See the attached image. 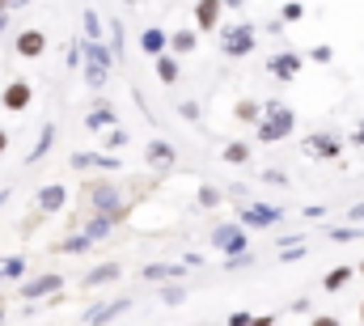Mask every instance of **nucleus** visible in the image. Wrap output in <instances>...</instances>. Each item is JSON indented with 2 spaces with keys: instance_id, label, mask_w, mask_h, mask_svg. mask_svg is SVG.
I'll return each mask as SVG.
<instances>
[{
  "instance_id": "nucleus-1",
  "label": "nucleus",
  "mask_w": 364,
  "mask_h": 326,
  "mask_svg": "<svg viewBox=\"0 0 364 326\" xmlns=\"http://www.w3.org/2000/svg\"><path fill=\"white\" fill-rule=\"evenodd\" d=\"M296 132V110L279 98H267L263 102V119L255 123V140L259 144H284L288 136Z\"/></svg>"
},
{
  "instance_id": "nucleus-2",
  "label": "nucleus",
  "mask_w": 364,
  "mask_h": 326,
  "mask_svg": "<svg viewBox=\"0 0 364 326\" xmlns=\"http://www.w3.org/2000/svg\"><path fill=\"white\" fill-rule=\"evenodd\" d=\"M85 199H90V212L114 216L119 225H123V221L136 212V204H140V199H123V186H119V182H106V178H97V182L85 186Z\"/></svg>"
},
{
  "instance_id": "nucleus-3",
  "label": "nucleus",
  "mask_w": 364,
  "mask_h": 326,
  "mask_svg": "<svg viewBox=\"0 0 364 326\" xmlns=\"http://www.w3.org/2000/svg\"><path fill=\"white\" fill-rule=\"evenodd\" d=\"M216 43H220V56H225V60H246V56H255V47H259V26H250V21L220 26V30H216Z\"/></svg>"
},
{
  "instance_id": "nucleus-4",
  "label": "nucleus",
  "mask_w": 364,
  "mask_h": 326,
  "mask_svg": "<svg viewBox=\"0 0 364 326\" xmlns=\"http://www.w3.org/2000/svg\"><path fill=\"white\" fill-rule=\"evenodd\" d=\"M237 225H246L250 233L255 229H275L279 221H284V208L279 204H267V199H246V204H237V216H233Z\"/></svg>"
},
{
  "instance_id": "nucleus-5",
  "label": "nucleus",
  "mask_w": 364,
  "mask_h": 326,
  "mask_svg": "<svg viewBox=\"0 0 364 326\" xmlns=\"http://www.w3.org/2000/svg\"><path fill=\"white\" fill-rule=\"evenodd\" d=\"M301 153L309 162H339L343 157V136L339 132H314L301 140Z\"/></svg>"
},
{
  "instance_id": "nucleus-6",
  "label": "nucleus",
  "mask_w": 364,
  "mask_h": 326,
  "mask_svg": "<svg viewBox=\"0 0 364 326\" xmlns=\"http://www.w3.org/2000/svg\"><path fill=\"white\" fill-rule=\"evenodd\" d=\"M208 242H212V250H220V254H246L250 250V229L237 225V221H229V225H216L208 233Z\"/></svg>"
},
{
  "instance_id": "nucleus-7",
  "label": "nucleus",
  "mask_w": 364,
  "mask_h": 326,
  "mask_svg": "<svg viewBox=\"0 0 364 326\" xmlns=\"http://www.w3.org/2000/svg\"><path fill=\"white\" fill-rule=\"evenodd\" d=\"M64 293V275L60 271H43V275H26L21 280V301H51Z\"/></svg>"
},
{
  "instance_id": "nucleus-8",
  "label": "nucleus",
  "mask_w": 364,
  "mask_h": 326,
  "mask_svg": "<svg viewBox=\"0 0 364 326\" xmlns=\"http://www.w3.org/2000/svg\"><path fill=\"white\" fill-rule=\"evenodd\" d=\"M301 68H305V56L301 51H275V56H267V77L279 85H292L301 77Z\"/></svg>"
},
{
  "instance_id": "nucleus-9",
  "label": "nucleus",
  "mask_w": 364,
  "mask_h": 326,
  "mask_svg": "<svg viewBox=\"0 0 364 326\" xmlns=\"http://www.w3.org/2000/svg\"><path fill=\"white\" fill-rule=\"evenodd\" d=\"M0 106H4L9 115H26V110L34 106V85L26 81V77H13V81L0 89Z\"/></svg>"
},
{
  "instance_id": "nucleus-10",
  "label": "nucleus",
  "mask_w": 364,
  "mask_h": 326,
  "mask_svg": "<svg viewBox=\"0 0 364 326\" xmlns=\"http://www.w3.org/2000/svg\"><path fill=\"white\" fill-rule=\"evenodd\" d=\"M73 169H81V174H114V169H123V162H119V153H106V149H97V153H85V149H77L73 157Z\"/></svg>"
},
{
  "instance_id": "nucleus-11",
  "label": "nucleus",
  "mask_w": 364,
  "mask_h": 326,
  "mask_svg": "<svg viewBox=\"0 0 364 326\" xmlns=\"http://www.w3.org/2000/svg\"><path fill=\"white\" fill-rule=\"evenodd\" d=\"M144 165L157 169V174H170V169L178 165V149H174L166 136H153V140L144 144Z\"/></svg>"
},
{
  "instance_id": "nucleus-12",
  "label": "nucleus",
  "mask_w": 364,
  "mask_h": 326,
  "mask_svg": "<svg viewBox=\"0 0 364 326\" xmlns=\"http://www.w3.org/2000/svg\"><path fill=\"white\" fill-rule=\"evenodd\" d=\"M34 208H38V216H60V212L68 208V186H64V182H47V186H38Z\"/></svg>"
},
{
  "instance_id": "nucleus-13",
  "label": "nucleus",
  "mask_w": 364,
  "mask_h": 326,
  "mask_svg": "<svg viewBox=\"0 0 364 326\" xmlns=\"http://www.w3.org/2000/svg\"><path fill=\"white\" fill-rule=\"evenodd\" d=\"M13 51H17V60H43L47 56V30H17Z\"/></svg>"
},
{
  "instance_id": "nucleus-14",
  "label": "nucleus",
  "mask_w": 364,
  "mask_h": 326,
  "mask_svg": "<svg viewBox=\"0 0 364 326\" xmlns=\"http://www.w3.org/2000/svg\"><path fill=\"white\" fill-rule=\"evenodd\" d=\"M225 21V0H195V30L199 34H216Z\"/></svg>"
},
{
  "instance_id": "nucleus-15",
  "label": "nucleus",
  "mask_w": 364,
  "mask_h": 326,
  "mask_svg": "<svg viewBox=\"0 0 364 326\" xmlns=\"http://www.w3.org/2000/svg\"><path fill=\"white\" fill-rule=\"evenodd\" d=\"M186 263H149V267H140V280H149V284H178L186 280Z\"/></svg>"
},
{
  "instance_id": "nucleus-16",
  "label": "nucleus",
  "mask_w": 364,
  "mask_h": 326,
  "mask_svg": "<svg viewBox=\"0 0 364 326\" xmlns=\"http://www.w3.org/2000/svg\"><path fill=\"white\" fill-rule=\"evenodd\" d=\"M132 305H136L132 297H114V301H106V305H93L90 314H85V322H90V326H110L114 318H123Z\"/></svg>"
},
{
  "instance_id": "nucleus-17",
  "label": "nucleus",
  "mask_w": 364,
  "mask_h": 326,
  "mask_svg": "<svg viewBox=\"0 0 364 326\" xmlns=\"http://www.w3.org/2000/svg\"><path fill=\"white\" fill-rule=\"evenodd\" d=\"M110 127H119V110L110 106V102H97V106H90L85 110V132H110Z\"/></svg>"
},
{
  "instance_id": "nucleus-18",
  "label": "nucleus",
  "mask_w": 364,
  "mask_h": 326,
  "mask_svg": "<svg viewBox=\"0 0 364 326\" xmlns=\"http://www.w3.org/2000/svg\"><path fill=\"white\" fill-rule=\"evenodd\" d=\"M166 51H170V30H161V26L140 30V56L157 60V56H166Z\"/></svg>"
},
{
  "instance_id": "nucleus-19",
  "label": "nucleus",
  "mask_w": 364,
  "mask_h": 326,
  "mask_svg": "<svg viewBox=\"0 0 364 326\" xmlns=\"http://www.w3.org/2000/svg\"><path fill=\"white\" fill-rule=\"evenodd\" d=\"M51 149H55V123H43V127H38V140H34V144H30V153H26V165L34 169V165L43 162Z\"/></svg>"
},
{
  "instance_id": "nucleus-20",
  "label": "nucleus",
  "mask_w": 364,
  "mask_h": 326,
  "mask_svg": "<svg viewBox=\"0 0 364 326\" xmlns=\"http://www.w3.org/2000/svg\"><path fill=\"white\" fill-rule=\"evenodd\" d=\"M153 77H157L161 85H178L182 81V60L178 56H170V51L157 56V60H153Z\"/></svg>"
},
{
  "instance_id": "nucleus-21",
  "label": "nucleus",
  "mask_w": 364,
  "mask_h": 326,
  "mask_svg": "<svg viewBox=\"0 0 364 326\" xmlns=\"http://www.w3.org/2000/svg\"><path fill=\"white\" fill-rule=\"evenodd\" d=\"M195 47H199V30L195 26L191 30H170V56L186 60V56H195Z\"/></svg>"
},
{
  "instance_id": "nucleus-22",
  "label": "nucleus",
  "mask_w": 364,
  "mask_h": 326,
  "mask_svg": "<svg viewBox=\"0 0 364 326\" xmlns=\"http://www.w3.org/2000/svg\"><path fill=\"white\" fill-rule=\"evenodd\" d=\"M114 280H123V263H102V267H93L85 271V288H102V284H114Z\"/></svg>"
},
{
  "instance_id": "nucleus-23",
  "label": "nucleus",
  "mask_w": 364,
  "mask_h": 326,
  "mask_svg": "<svg viewBox=\"0 0 364 326\" xmlns=\"http://www.w3.org/2000/svg\"><path fill=\"white\" fill-rule=\"evenodd\" d=\"M93 238H85V233H68V238H55L51 242V254H90L93 250Z\"/></svg>"
},
{
  "instance_id": "nucleus-24",
  "label": "nucleus",
  "mask_w": 364,
  "mask_h": 326,
  "mask_svg": "<svg viewBox=\"0 0 364 326\" xmlns=\"http://www.w3.org/2000/svg\"><path fill=\"white\" fill-rule=\"evenodd\" d=\"M225 199H229V195H225L220 186H212V182H199V186H195V208H203V212H216Z\"/></svg>"
},
{
  "instance_id": "nucleus-25",
  "label": "nucleus",
  "mask_w": 364,
  "mask_h": 326,
  "mask_svg": "<svg viewBox=\"0 0 364 326\" xmlns=\"http://www.w3.org/2000/svg\"><path fill=\"white\" fill-rule=\"evenodd\" d=\"M233 119H237L242 127H255V123L263 119V102H259V98H242V102L233 106Z\"/></svg>"
},
{
  "instance_id": "nucleus-26",
  "label": "nucleus",
  "mask_w": 364,
  "mask_h": 326,
  "mask_svg": "<svg viewBox=\"0 0 364 326\" xmlns=\"http://www.w3.org/2000/svg\"><path fill=\"white\" fill-rule=\"evenodd\" d=\"M352 275H356V267H352V263H343V267H331V271L322 275V288H326V293H343V288L352 284Z\"/></svg>"
},
{
  "instance_id": "nucleus-27",
  "label": "nucleus",
  "mask_w": 364,
  "mask_h": 326,
  "mask_svg": "<svg viewBox=\"0 0 364 326\" xmlns=\"http://www.w3.org/2000/svg\"><path fill=\"white\" fill-rule=\"evenodd\" d=\"M220 157H225V165H250L255 162V149H250V140H229L220 149Z\"/></svg>"
},
{
  "instance_id": "nucleus-28",
  "label": "nucleus",
  "mask_w": 364,
  "mask_h": 326,
  "mask_svg": "<svg viewBox=\"0 0 364 326\" xmlns=\"http://www.w3.org/2000/svg\"><path fill=\"white\" fill-rule=\"evenodd\" d=\"M81 38H85V43H102V38H106V21L97 17V9H85V13H81Z\"/></svg>"
},
{
  "instance_id": "nucleus-29",
  "label": "nucleus",
  "mask_w": 364,
  "mask_h": 326,
  "mask_svg": "<svg viewBox=\"0 0 364 326\" xmlns=\"http://www.w3.org/2000/svg\"><path fill=\"white\" fill-rule=\"evenodd\" d=\"M114 225H119L114 216H97V212H90V221H85V229H81V233H85V238H93V242H106Z\"/></svg>"
},
{
  "instance_id": "nucleus-30",
  "label": "nucleus",
  "mask_w": 364,
  "mask_h": 326,
  "mask_svg": "<svg viewBox=\"0 0 364 326\" xmlns=\"http://www.w3.org/2000/svg\"><path fill=\"white\" fill-rule=\"evenodd\" d=\"M0 271H4V280H26L30 275V258L26 254H9V258H0Z\"/></svg>"
},
{
  "instance_id": "nucleus-31",
  "label": "nucleus",
  "mask_w": 364,
  "mask_h": 326,
  "mask_svg": "<svg viewBox=\"0 0 364 326\" xmlns=\"http://www.w3.org/2000/svg\"><path fill=\"white\" fill-rule=\"evenodd\" d=\"M127 140H132V132L119 123V127H110V132H102V149L106 153H119V149H127Z\"/></svg>"
},
{
  "instance_id": "nucleus-32",
  "label": "nucleus",
  "mask_w": 364,
  "mask_h": 326,
  "mask_svg": "<svg viewBox=\"0 0 364 326\" xmlns=\"http://www.w3.org/2000/svg\"><path fill=\"white\" fill-rule=\"evenodd\" d=\"M326 238H331V242H360L364 225H331V229H326Z\"/></svg>"
},
{
  "instance_id": "nucleus-33",
  "label": "nucleus",
  "mask_w": 364,
  "mask_h": 326,
  "mask_svg": "<svg viewBox=\"0 0 364 326\" xmlns=\"http://www.w3.org/2000/svg\"><path fill=\"white\" fill-rule=\"evenodd\" d=\"M64 68H85V38H73L68 43V51H64Z\"/></svg>"
},
{
  "instance_id": "nucleus-34",
  "label": "nucleus",
  "mask_w": 364,
  "mask_h": 326,
  "mask_svg": "<svg viewBox=\"0 0 364 326\" xmlns=\"http://www.w3.org/2000/svg\"><path fill=\"white\" fill-rule=\"evenodd\" d=\"M157 301H161V305H182V301H186V284H161V297H157Z\"/></svg>"
},
{
  "instance_id": "nucleus-35",
  "label": "nucleus",
  "mask_w": 364,
  "mask_h": 326,
  "mask_svg": "<svg viewBox=\"0 0 364 326\" xmlns=\"http://www.w3.org/2000/svg\"><path fill=\"white\" fill-rule=\"evenodd\" d=\"M301 17H305V4H301V0H284V4H279V21H284V26H292V21H301Z\"/></svg>"
},
{
  "instance_id": "nucleus-36",
  "label": "nucleus",
  "mask_w": 364,
  "mask_h": 326,
  "mask_svg": "<svg viewBox=\"0 0 364 326\" xmlns=\"http://www.w3.org/2000/svg\"><path fill=\"white\" fill-rule=\"evenodd\" d=\"M246 267H255V250H246V254H225V271H246Z\"/></svg>"
},
{
  "instance_id": "nucleus-37",
  "label": "nucleus",
  "mask_w": 364,
  "mask_h": 326,
  "mask_svg": "<svg viewBox=\"0 0 364 326\" xmlns=\"http://www.w3.org/2000/svg\"><path fill=\"white\" fill-rule=\"evenodd\" d=\"M305 60H309V64H331V60H335V47H331V43H318V47H309Z\"/></svg>"
},
{
  "instance_id": "nucleus-38",
  "label": "nucleus",
  "mask_w": 364,
  "mask_h": 326,
  "mask_svg": "<svg viewBox=\"0 0 364 326\" xmlns=\"http://www.w3.org/2000/svg\"><path fill=\"white\" fill-rule=\"evenodd\" d=\"M259 178H263V182H267V186H292V178H288V174H284V169H263V174H259Z\"/></svg>"
},
{
  "instance_id": "nucleus-39",
  "label": "nucleus",
  "mask_w": 364,
  "mask_h": 326,
  "mask_svg": "<svg viewBox=\"0 0 364 326\" xmlns=\"http://www.w3.org/2000/svg\"><path fill=\"white\" fill-rule=\"evenodd\" d=\"M178 115L186 123H199V119H203V115H199V102H178Z\"/></svg>"
},
{
  "instance_id": "nucleus-40",
  "label": "nucleus",
  "mask_w": 364,
  "mask_h": 326,
  "mask_svg": "<svg viewBox=\"0 0 364 326\" xmlns=\"http://www.w3.org/2000/svg\"><path fill=\"white\" fill-rule=\"evenodd\" d=\"M296 258H305V242L301 246H284V250H279V263H296Z\"/></svg>"
},
{
  "instance_id": "nucleus-41",
  "label": "nucleus",
  "mask_w": 364,
  "mask_h": 326,
  "mask_svg": "<svg viewBox=\"0 0 364 326\" xmlns=\"http://www.w3.org/2000/svg\"><path fill=\"white\" fill-rule=\"evenodd\" d=\"M255 322V314H246V310H233L229 314V326H250Z\"/></svg>"
},
{
  "instance_id": "nucleus-42",
  "label": "nucleus",
  "mask_w": 364,
  "mask_h": 326,
  "mask_svg": "<svg viewBox=\"0 0 364 326\" xmlns=\"http://www.w3.org/2000/svg\"><path fill=\"white\" fill-rule=\"evenodd\" d=\"M348 225H364V199H360V204H352V208H348Z\"/></svg>"
},
{
  "instance_id": "nucleus-43",
  "label": "nucleus",
  "mask_w": 364,
  "mask_h": 326,
  "mask_svg": "<svg viewBox=\"0 0 364 326\" xmlns=\"http://www.w3.org/2000/svg\"><path fill=\"white\" fill-rule=\"evenodd\" d=\"M309 326H343V322H339L335 314H314V318H309Z\"/></svg>"
},
{
  "instance_id": "nucleus-44",
  "label": "nucleus",
  "mask_w": 364,
  "mask_h": 326,
  "mask_svg": "<svg viewBox=\"0 0 364 326\" xmlns=\"http://www.w3.org/2000/svg\"><path fill=\"white\" fill-rule=\"evenodd\" d=\"M322 216H326V208H322V204H309V208H305V221H322Z\"/></svg>"
},
{
  "instance_id": "nucleus-45",
  "label": "nucleus",
  "mask_w": 364,
  "mask_h": 326,
  "mask_svg": "<svg viewBox=\"0 0 364 326\" xmlns=\"http://www.w3.org/2000/svg\"><path fill=\"white\" fill-rule=\"evenodd\" d=\"M352 149H364V119L356 123V132H352Z\"/></svg>"
},
{
  "instance_id": "nucleus-46",
  "label": "nucleus",
  "mask_w": 364,
  "mask_h": 326,
  "mask_svg": "<svg viewBox=\"0 0 364 326\" xmlns=\"http://www.w3.org/2000/svg\"><path fill=\"white\" fill-rule=\"evenodd\" d=\"M250 326H275V314H255V322Z\"/></svg>"
},
{
  "instance_id": "nucleus-47",
  "label": "nucleus",
  "mask_w": 364,
  "mask_h": 326,
  "mask_svg": "<svg viewBox=\"0 0 364 326\" xmlns=\"http://www.w3.org/2000/svg\"><path fill=\"white\" fill-rule=\"evenodd\" d=\"M284 246H301V238H296V233H279V250H284Z\"/></svg>"
},
{
  "instance_id": "nucleus-48",
  "label": "nucleus",
  "mask_w": 364,
  "mask_h": 326,
  "mask_svg": "<svg viewBox=\"0 0 364 326\" xmlns=\"http://www.w3.org/2000/svg\"><path fill=\"white\" fill-rule=\"evenodd\" d=\"M9 199H13V186H0V212L9 208Z\"/></svg>"
},
{
  "instance_id": "nucleus-49",
  "label": "nucleus",
  "mask_w": 364,
  "mask_h": 326,
  "mask_svg": "<svg viewBox=\"0 0 364 326\" xmlns=\"http://www.w3.org/2000/svg\"><path fill=\"white\" fill-rule=\"evenodd\" d=\"M9 144H13V136H9V132H4V127H0V157H4V153H9Z\"/></svg>"
},
{
  "instance_id": "nucleus-50",
  "label": "nucleus",
  "mask_w": 364,
  "mask_h": 326,
  "mask_svg": "<svg viewBox=\"0 0 364 326\" xmlns=\"http://www.w3.org/2000/svg\"><path fill=\"white\" fill-rule=\"evenodd\" d=\"M9 17H13V13H9V9H0V34L9 30Z\"/></svg>"
},
{
  "instance_id": "nucleus-51",
  "label": "nucleus",
  "mask_w": 364,
  "mask_h": 326,
  "mask_svg": "<svg viewBox=\"0 0 364 326\" xmlns=\"http://www.w3.org/2000/svg\"><path fill=\"white\" fill-rule=\"evenodd\" d=\"M242 4H246V0H225V9H233V13H242Z\"/></svg>"
},
{
  "instance_id": "nucleus-52",
  "label": "nucleus",
  "mask_w": 364,
  "mask_h": 326,
  "mask_svg": "<svg viewBox=\"0 0 364 326\" xmlns=\"http://www.w3.org/2000/svg\"><path fill=\"white\" fill-rule=\"evenodd\" d=\"M26 4H30V0H9V13H13V9H26Z\"/></svg>"
},
{
  "instance_id": "nucleus-53",
  "label": "nucleus",
  "mask_w": 364,
  "mask_h": 326,
  "mask_svg": "<svg viewBox=\"0 0 364 326\" xmlns=\"http://www.w3.org/2000/svg\"><path fill=\"white\" fill-rule=\"evenodd\" d=\"M356 275H364V258H360V263H356Z\"/></svg>"
},
{
  "instance_id": "nucleus-54",
  "label": "nucleus",
  "mask_w": 364,
  "mask_h": 326,
  "mask_svg": "<svg viewBox=\"0 0 364 326\" xmlns=\"http://www.w3.org/2000/svg\"><path fill=\"white\" fill-rule=\"evenodd\" d=\"M360 322H364V301H360Z\"/></svg>"
},
{
  "instance_id": "nucleus-55",
  "label": "nucleus",
  "mask_w": 364,
  "mask_h": 326,
  "mask_svg": "<svg viewBox=\"0 0 364 326\" xmlns=\"http://www.w3.org/2000/svg\"><path fill=\"white\" fill-rule=\"evenodd\" d=\"M0 9H9V0H0Z\"/></svg>"
},
{
  "instance_id": "nucleus-56",
  "label": "nucleus",
  "mask_w": 364,
  "mask_h": 326,
  "mask_svg": "<svg viewBox=\"0 0 364 326\" xmlns=\"http://www.w3.org/2000/svg\"><path fill=\"white\" fill-rule=\"evenodd\" d=\"M0 280H4V271H0Z\"/></svg>"
}]
</instances>
